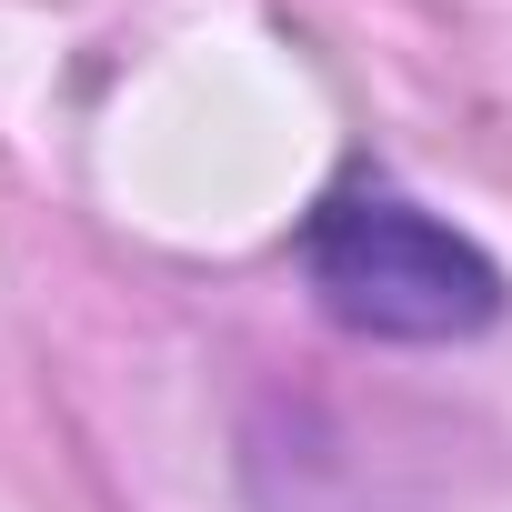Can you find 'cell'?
Returning a JSON list of instances; mask_svg holds the SVG:
<instances>
[{
  "label": "cell",
  "mask_w": 512,
  "mask_h": 512,
  "mask_svg": "<svg viewBox=\"0 0 512 512\" xmlns=\"http://www.w3.org/2000/svg\"><path fill=\"white\" fill-rule=\"evenodd\" d=\"M302 262H312L322 312L372 342H462L502 312V272L452 221H432L422 201H402L382 181H352L312 211Z\"/></svg>",
  "instance_id": "obj_1"
}]
</instances>
